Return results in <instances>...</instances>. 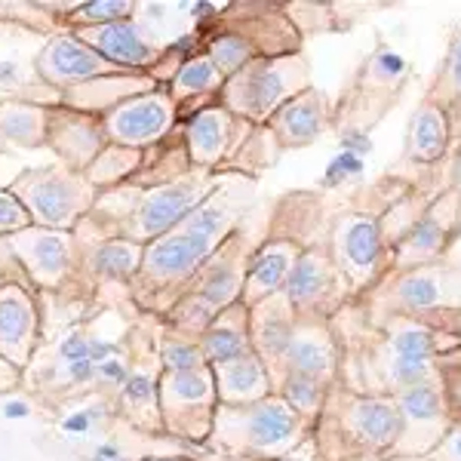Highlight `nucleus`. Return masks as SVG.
I'll list each match as a JSON object with an SVG mask.
<instances>
[{
    "label": "nucleus",
    "mask_w": 461,
    "mask_h": 461,
    "mask_svg": "<svg viewBox=\"0 0 461 461\" xmlns=\"http://www.w3.org/2000/svg\"><path fill=\"white\" fill-rule=\"evenodd\" d=\"M421 461H461V421H456L449 428V434L440 440V446Z\"/></svg>",
    "instance_id": "nucleus-40"
},
{
    "label": "nucleus",
    "mask_w": 461,
    "mask_h": 461,
    "mask_svg": "<svg viewBox=\"0 0 461 461\" xmlns=\"http://www.w3.org/2000/svg\"><path fill=\"white\" fill-rule=\"evenodd\" d=\"M95 378H99V382H105V384H114V388H123L126 378H130V366H126L123 357L114 351L111 357H105L99 366H95Z\"/></svg>",
    "instance_id": "nucleus-37"
},
{
    "label": "nucleus",
    "mask_w": 461,
    "mask_h": 461,
    "mask_svg": "<svg viewBox=\"0 0 461 461\" xmlns=\"http://www.w3.org/2000/svg\"><path fill=\"white\" fill-rule=\"evenodd\" d=\"M299 373L320 378L326 384H336L339 378V345L332 336L330 320H299L295 332L289 339L286 360H284V375ZM284 382V378H280Z\"/></svg>",
    "instance_id": "nucleus-20"
},
{
    "label": "nucleus",
    "mask_w": 461,
    "mask_h": 461,
    "mask_svg": "<svg viewBox=\"0 0 461 461\" xmlns=\"http://www.w3.org/2000/svg\"><path fill=\"white\" fill-rule=\"evenodd\" d=\"M330 388L332 384L320 382V378H311V375H299V373H286L284 382L277 384V397H284L295 412L314 428L317 415L323 412L326 406V397H330Z\"/></svg>",
    "instance_id": "nucleus-28"
},
{
    "label": "nucleus",
    "mask_w": 461,
    "mask_h": 461,
    "mask_svg": "<svg viewBox=\"0 0 461 461\" xmlns=\"http://www.w3.org/2000/svg\"><path fill=\"white\" fill-rule=\"evenodd\" d=\"M25 197L32 203V210L50 225L68 221L74 206H77V191L71 188V182H65L59 176H37V182L25 188Z\"/></svg>",
    "instance_id": "nucleus-26"
},
{
    "label": "nucleus",
    "mask_w": 461,
    "mask_h": 461,
    "mask_svg": "<svg viewBox=\"0 0 461 461\" xmlns=\"http://www.w3.org/2000/svg\"><path fill=\"white\" fill-rule=\"evenodd\" d=\"M280 293L293 308L295 320H332L341 308L351 304V293H348L330 249V230L304 249Z\"/></svg>",
    "instance_id": "nucleus-11"
},
{
    "label": "nucleus",
    "mask_w": 461,
    "mask_h": 461,
    "mask_svg": "<svg viewBox=\"0 0 461 461\" xmlns=\"http://www.w3.org/2000/svg\"><path fill=\"white\" fill-rule=\"evenodd\" d=\"M332 215L336 210L326 206V197L320 191H289L274 200L265 237L247 267V284L240 295L247 308H256L258 302L271 299L286 286L304 249L330 230Z\"/></svg>",
    "instance_id": "nucleus-2"
},
{
    "label": "nucleus",
    "mask_w": 461,
    "mask_h": 461,
    "mask_svg": "<svg viewBox=\"0 0 461 461\" xmlns=\"http://www.w3.org/2000/svg\"><path fill=\"white\" fill-rule=\"evenodd\" d=\"M132 10H136V4H123V0L117 4V0H105V4H86V6H80L77 19L93 22V28H95V25H111V22L130 19Z\"/></svg>",
    "instance_id": "nucleus-36"
},
{
    "label": "nucleus",
    "mask_w": 461,
    "mask_h": 461,
    "mask_svg": "<svg viewBox=\"0 0 461 461\" xmlns=\"http://www.w3.org/2000/svg\"><path fill=\"white\" fill-rule=\"evenodd\" d=\"M409 80L406 59L391 50L384 41L375 43V50L366 56V62L357 68L354 80L341 93L336 105V126L332 132L341 136H366L388 111L397 105Z\"/></svg>",
    "instance_id": "nucleus-8"
},
{
    "label": "nucleus",
    "mask_w": 461,
    "mask_h": 461,
    "mask_svg": "<svg viewBox=\"0 0 461 461\" xmlns=\"http://www.w3.org/2000/svg\"><path fill=\"white\" fill-rule=\"evenodd\" d=\"M200 351H203L210 366L230 363L237 357L252 351V332H249V308L243 302L230 304L212 320L210 330L200 336Z\"/></svg>",
    "instance_id": "nucleus-23"
},
{
    "label": "nucleus",
    "mask_w": 461,
    "mask_h": 461,
    "mask_svg": "<svg viewBox=\"0 0 461 461\" xmlns=\"http://www.w3.org/2000/svg\"><path fill=\"white\" fill-rule=\"evenodd\" d=\"M332 126H336V105H332L330 93L320 86H308L295 99H289L265 123V130L271 132L280 151H299V148H308L330 136Z\"/></svg>",
    "instance_id": "nucleus-16"
},
{
    "label": "nucleus",
    "mask_w": 461,
    "mask_h": 461,
    "mask_svg": "<svg viewBox=\"0 0 461 461\" xmlns=\"http://www.w3.org/2000/svg\"><path fill=\"white\" fill-rule=\"evenodd\" d=\"M295 314L284 299V293L271 295V299L258 302L256 308H249V332H252V351L258 354V360L265 363L267 375L277 391L280 378H284V360L289 339L295 332Z\"/></svg>",
    "instance_id": "nucleus-18"
},
{
    "label": "nucleus",
    "mask_w": 461,
    "mask_h": 461,
    "mask_svg": "<svg viewBox=\"0 0 461 461\" xmlns=\"http://www.w3.org/2000/svg\"><path fill=\"white\" fill-rule=\"evenodd\" d=\"M425 99L443 105L452 114L456 132L461 130V28H456L449 43H446V56L434 80H430V86L425 89Z\"/></svg>",
    "instance_id": "nucleus-25"
},
{
    "label": "nucleus",
    "mask_w": 461,
    "mask_h": 461,
    "mask_svg": "<svg viewBox=\"0 0 461 461\" xmlns=\"http://www.w3.org/2000/svg\"><path fill=\"white\" fill-rule=\"evenodd\" d=\"M311 440V425L286 403L284 397L258 400L247 406H221L215 409L212 443L234 458L252 461H277L295 452Z\"/></svg>",
    "instance_id": "nucleus-5"
},
{
    "label": "nucleus",
    "mask_w": 461,
    "mask_h": 461,
    "mask_svg": "<svg viewBox=\"0 0 461 461\" xmlns=\"http://www.w3.org/2000/svg\"><path fill=\"white\" fill-rule=\"evenodd\" d=\"M176 123V99L167 89H148L142 95L123 99L121 105L108 111L105 130L117 145L130 148H145L154 145L158 139L167 136Z\"/></svg>",
    "instance_id": "nucleus-15"
},
{
    "label": "nucleus",
    "mask_w": 461,
    "mask_h": 461,
    "mask_svg": "<svg viewBox=\"0 0 461 461\" xmlns=\"http://www.w3.org/2000/svg\"><path fill=\"white\" fill-rule=\"evenodd\" d=\"M142 252L145 249L139 243L123 237V240H114L95 252V267L102 274H108V277H130V274H136L142 267Z\"/></svg>",
    "instance_id": "nucleus-32"
},
{
    "label": "nucleus",
    "mask_w": 461,
    "mask_h": 461,
    "mask_svg": "<svg viewBox=\"0 0 461 461\" xmlns=\"http://www.w3.org/2000/svg\"><path fill=\"white\" fill-rule=\"evenodd\" d=\"M354 304L369 320L415 317L461 336V265L443 258L412 271L388 274Z\"/></svg>",
    "instance_id": "nucleus-4"
},
{
    "label": "nucleus",
    "mask_w": 461,
    "mask_h": 461,
    "mask_svg": "<svg viewBox=\"0 0 461 461\" xmlns=\"http://www.w3.org/2000/svg\"><path fill=\"white\" fill-rule=\"evenodd\" d=\"M456 136L458 132H456V123H452L449 111L421 95V102L415 105L412 117H409L400 167H409L412 173L415 169L434 173V169L449 158V148Z\"/></svg>",
    "instance_id": "nucleus-17"
},
{
    "label": "nucleus",
    "mask_w": 461,
    "mask_h": 461,
    "mask_svg": "<svg viewBox=\"0 0 461 461\" xmlns=\"http://www.w3.org/2000/svg\"><path fill=\"white\" fill-rule=\"evenodd\" d=\"M247 121H237L221 102L200 108L188 121L185 130V148H188V160L194 169H206V173H219L225 154L237 142V130Z\"/></svg>",
    "instance_id": "nucleus-19"
},
{
    "label": "nucleus",
    "mask_w": 461,
    "mask_h": 461,
    "mask_svg": "<svg viewBox=\"0 0 461 461\" xmlns=\"http://www.w3.org/2000/svg\"><path fill=\"white\" fill-rule=\"evenodd\" d=\"M28 330H32V311H28V304L16 293L4 295L0 299V348L16 351L22 341L28 339Z\"/></svg>",
    "instance_id": "nucleus-31"
},
{
    "label": "nucleus",
    "mask_w": 461,
    "mask_h": 461,
    "mask_svg": "<svg viewBox=\"0 0 461 461\" xmlns=\"http://www.w3.org/2000/svg\"><path fill=\"white\" fill-rule=\"evenodd\" d=\"M25 412H28V409L19 406V403H10V406L4 409V415H10V419H13V415H25Z\"/></svg>",
    "instance_id": "nucleus-43"
},
{
    "label": "nucleus",
    "mask_w": 461,
    "mask_h": 461,
    "mask_svg": "<svg viewBox=\"0 0 461 461\" xmlns=\"http://www.w3.org/2000/svg\"><path fill=\"white\" fill-rule=\"evenodd\" d=\"M348 4H286V13L293 19V25L299 28L302 37L311 34H330V32H341V28L351 25V19H345Z\"/></svg>",
    "instance_id": "nucleus-29"
},
{
    "label": "nucleus",
    "mask_w": 461,
    "mask_h": 461,
    "mask_svg": "<svg viewBox=\"0 0 461 461\" xmlns=\"http://www.w3.org/2000/svg\"><path fill=\"white\" fill-rule=\"evenodd\" d=\"M210 369H212L215 393H219L221 406L258 403V400L274 393V382L256 351L237 357V360H230V363H219V366H210Z\"/></svg>",
    "instance_id": "nucleus-22"
},
{
    "label": "nucleus",
    "mask_w": 461,
    "mask_h": 461,
    "mask_svg": "<svg viewBox=\"0 0 461 461\" xmlns=\"http://www.w3.org/2000/svg\"><path fill=\"white\" fill-rule=\"evenodd\" d=\"M89 425H93V415L86 412V409H80V412H71L68 419L62 421V434L65 437H84Z\"/></svg>",
    "instance_id": "nucleus-41"
},
{
    "label": "nucleus",
    "mask_w": 461,
    "mask_h": 461,
    "mask_svg": "<svg viewBox=\"0 0 461 461\" xmlns=\"http://www.w3.org/2000/svg\"><path fill=\"white\" fill-rule=\"evenodd\" d=\"M221 86H225V74L219 71V65L212 62L206 53L191 56L178 65L173 86H169V95L176 99V105L182 99H194V95H215L219 99Z\"/></svg>",
    "instance_id": "nucleus-27"
},
{
    "label": "nucleus",
    "mask_w": 461,
    "mask_h": 461,
    "mask_svg": "<svg viewBox=\"0 0 461 461\" xmlns=\"http://www.w3.org/2000/svg\"><path fill=\"white\" fill-rule=\"evenodd\" d=\"M89 47H95V53L108 59L117 68H151L160 59V47L151 43L142 34V28L136 22H111V25H95L86 32Z\"/></svg>",
    "instance_id": "nucleus-21"
},
{
    "label": "nucleus",
    "mask_w": 461,
    "mask_h": 461,
    "mask_svg": "<svg viewBox=\"0 0 461 461\" xmlns=\"http://www.w3.org/2000/svg\"><path fill=\"white\" fill-rule=\"evenodd\" d=\"M393 197L382 200L378 206H345V210H336L330 221V249L351 293V302L363 299L391 271V243L382 228V210Z\"/></svg>",
    "instance_id": "nucleus-6"
},
{
    "label": "nucleus",
    "mask_w": 461,
    "mask_h": 461,
    "mask_svg": "<svg viewBox=\"0 0 461 461\" xmlns=\"http://www.w3.org/2000/svg\"><path fill=\"white\" fill-rule=\"evenodd\" d=\"M4 132L6 136H16L25 139V142H34V132H37V114L32 108H19V114H13L10 121H4Z\"/></svg>",
    "instance_id": "nucleus-38"
},
{
    "label": "nucleus",
    "mask_w": 461,
    "mask_h": 461,
    "mask_svg": "<svg viewBox=\"0 0 461 461\" xmlns=\"http://www.w3.org/2000/svg\"><path fill=\"white\" fill-rule=\"evenodd\" d=\"M215 409H219V393H215L210 366L197 373L160 375V421L173 434L191 437V440L212 437Z\"/></svg>",
    "instance_id": "nucleus-14"
},
{
    "label": "nucleus",
    "mask_w": 461,
    "mask_h": 461,
    "mask_svg": "<svg viewBox=\"0 0 461 461\" xmlns=\"http://www.w3.org/2000/svg\"><path fill=\"white\" fill-rule=\"evenodd\" d=\"M148 461H185V458H148Z\"/></svg>",
    "instance_id": "nucleus-44"
},
{
    "label": "nucleus",
    "mask_w": 461,
    "mask_h": 461,
    "mask_svg": "<svg viewBox=\"0 0 461 461\" xmlns=\"http://www.w3.org/2000/svg\"><path fill=\"white\" fill-rule=\"evenodd\" d=\"M28 225V212L13 194H0V230H16Z\"/></svg>",
    "instance_id": "nucleus-39"
},
{
    "label": "nucleus",
    "mask_w": 461,
    "mask_h": 461,
    "mask_svg": "<svg viewBox=\"0 0 461 461\" xmlns=\"http://www.w3.org/2000/svg\"><path fill=\"white\" fill-rule=\"evenodd\" d=\"M302 43L304 37L289 19L286 4H256V13L243 16L240 25L225 28L212 37L206 56L219 65L228 80L256 59L302 53Z\"/></svg>",
    "instance_id": "nucleus-9"
},
{
    "label": "nucleus",
    "mask_w": 461,
    "mask_h": 461,
    "mask_svg": "<svg viewBox=\"0 0 461 461\" xmlns=\"http://www.w3.org/2000/svg\"><path fill=\"white\" fill-rule=\"evenodd\" d=\"M160 366L163 373H197V369H206L203 351H200L197 339H185V336H167L160 341Z\"/></svg>",
    "instance_id": "nucleus-30"
},
{
    "label": "nucleus",
    "mask_w": 461,
    "mask_h": 461,
    "mask_svg": "<svg viewBox=\"0 0 461 461\" xmlns=\"http://www.w3.org/2000/svg\"><path fill=\"white\" fill-rule=\"evenodd\" d=\"M308 86H314V80H311V62L302 50V53L249 62L247 68L225 80L219 102L237 121L265 126L289 99H295Z\"/></svg>",
    "instance_id": "nucleus-7"
},
{
    "label": "nucleus",
    "mask_w": 461,
    "mask_h": 461,
    "mask_svg": "<svg viewBox=\"0 0 461 461\" xmlns=\"http://www.w3.org/2000/svg\"><path fill=\"white\" fill-rule=\"evenodd\" d=\"M449 188L456 191L461 197V148L456 151V158H452V176H449Z\"/></svg>",
    "instance_id": "nucleus-42"
},
{
    "label": "nucleus",
    "mask_w": 461,
    "mask_h": 461,
    "mask_svg": "<svg viewBox=\"0 0 461 461\" xmlns=\"http://www.w3.org/2000/svg\"><path fill=\"white\" fill-rule=\"evenodd\" d=\"M43 65H47V71L56 80H80V77H95V74H105V71H117V65H111L95 50L71 41V37H59V41L50 43Z\"/></svg>",
    "instance_id": "nucleus-24"
},
{
    "label": "nucleus",
    "mask_w": 461,
    "mask_h": 461,
    "mask_svg": "<svg viewBox=\"0 0 461 461\" xmlns=\"http://www.w3.org/2000/svg\"><path fill=\"white\" fill-rule=\"evenodd\" d=\"M437 378H440L446 406H449L452 425H456V421H461V348L437 360Z\"/></svg>",
    "instance_id": "nucleus-34"
},
{
    "label": "nucleus",
    "mask_w": 461,
    "mask_h": 461,
    "mask_svg": "<svg viewBox=\"0 0 461 461\" xmlns=\"http://www.w3.org/2000/svg\"><path fill=\"white\" fill-rule=\"evenodd\" d=\"M461 234V197L452 188H443L428 203V210L406 228V234L391 249V271H412L449 258L452 243Z\"/></svg>",
    "instance_id": "nucleus-12"
},
{
    "label": "nucleus",
    "mask_w": 461,
    "mask_h": 461,
    "mask_svg": "<svg viewBox=\"0 0 461 461\" xmlns=\"http://www.w3.org/2000/svg\"><path fill=\"white\" fill-rule=\"evenodd\" d=\"M256 210V178L221 176L212 191L191 215L148 243L142 252V280L160 293H188L200 267L212 258V252L240 228V221ZM178 295V299H182Z\"/></svg>",
    "instance_id": "nucleus-1"
},
{
    "label": "nucleus",
    "mask_w": 461,
    "mask_h": 461,
    "mask_svg": "<svg viewBox=\"0 0 461 461\" xmlns=\"http://www.w3.org/2000/svg\"><path fill=\"white\" fill-rule=\"evenodd\" d=\"M400 409V440L393 446L388 461H421L440 446V440L449 434L452 415L446 406L440 378L393 393Z\"/></svg>",
    "instance_id": "nucleus-13"
},
{
    "label": "nucleus",
    "mask_w": 461,
    "mask_h": 461,
    "mask_svg": "<svg viewBox=\"0 0 461 461\" xmlns=\"http://www.w3.org/2000/svg\"><path fill=\"white\" fill-rule=\"evenodd\" d=\"M219 178L221 176L206 173V169H191L188 176H178L173 182H163L142 191L139 203L130 212L126 240L148 247V243H154L167 230H173L185 215L194 212L219 188Z\"/></svg>",
    "instance_id": "nucleus-10"
},
{
    "label": "nucleus",
    "mask_w": 461,
    "mask_h": 461,
    "mask_svg": "<svg viewBox=\"0 0 461 461\" xmlns=\"http://www.w3.org/2000/svg\"><path fill=\"white\" fill-rule=\"evenodd\" d=\"M400 440V409L391 393H357L336 382L311 428L317 461H388Z\"/></svg>",
    "instance_id": "nucleus-3"
},
{
    "label": "nucleus",
    "mask_w": 461,
    "mask_h": 461,
    "mask_svg": "<svg viewBox=\"0 0 461 461\" xmlns=\"http://www.w3.org/2000/svg\"><path fill=\"white\" fill-rule=\"evenodd\" d=\"M32 258H37V265H41V274H50V277H56V274L65 267V258H68V252H65V240H62V237H56V234L43 237V240L34 243Z\"/></svg>",
    "instance_id": "nucleus-35"
},
{
    "label": "nucleus",
    "mask_w": 461,
    "mask_h": 461,
    "mask_svg": "<svg viewBox=\"0 0 461 461\" xmlns=\"http://www.w3.org/2000/svg\"><path fill=\"white\" fill-rule=\"evenodd\" d=\"M123 403L136 412H148L154 419H160V378L151 373H130L123 384Z\"/></svg>",
    "instance_id": "nucleus-33"
}]
</instances>
